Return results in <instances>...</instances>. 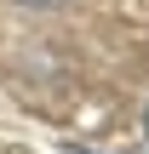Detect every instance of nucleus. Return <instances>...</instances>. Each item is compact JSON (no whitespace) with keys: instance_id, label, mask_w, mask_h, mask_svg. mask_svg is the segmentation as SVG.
I'll return each mask as SVG.
<instances>
[{"instance_id":"nucleus-1","label":"nucleus","mask_w":149,"mask_h":154,"mask_svg":"<svg viewBox=\"0 0 149 154\" xmlns=\"http://www.w3.org/2000/svg\"><path fill=\"white\" fill-rule=\"evenodd\" d=\"M29 6H57V0H29Z\"/></svg>"},{"instance_id":"nucleus-2","label":"nucleus","mask_w":149,"mask_h":154,"mask_svg":"<svg viewBox=\"0 0 149 154\" xmlns=\"http://www.w3.org/2000/svg\"><path fill=\"white\" fill-rule=\"evenodd\" d=\"M144 137H149V114H144Z\"/></svg>"}]
</instances>
